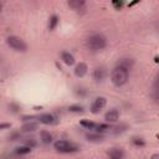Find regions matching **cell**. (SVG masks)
Returning <instances> with one entry per match:
<instances>
[{"label":"cell","instance_id":"20","mask_svg":"<svg viewBox=\"0 0 159 159\" xmlns=\"http://www.w3.org/2000/svg\"><path fill=\"white\" fill-rule=\"evenodd\" d=\"M25 144H26V147H29V148H32V147H35L37 143H36V140H35L34 138H26V140H25Z\"/></svg>","mask_w":159,"mask_h":159},{"label":"cell","instance_id":"4","mask_svg":"<svg viewBox=\"0 0 159 159\" xmlns=\"http://www.w3.org/2000/svg\"><path fill=\"white\" fill-rule=\"evenodd\" d=\"M53 147H55V149H56L57 152H60V153H73V152H76V150L78 149L73 143H71V142H68V140H63V139L55 142Z\"/></svg>","mask_w":159,"mask_h":159},{"label":"cell","instance_id":"9","mask_svg":"<svg viewBox=\"0 0 159 159\" xmlns=\"http://www.w3.org/2000/svg\"><path fill=\"white\" fill-rule=\"evenodd\" d=\"M68 6L72 7L73 10H76V11H80V10H83L86 7V1H83V0H71V1H68Z\"/></svg>","mask_w":159,"mask_h":159},{"label":"cell","instance_id":"7","mask_svg":"<svg viewBox=\"0 0 159 159\" xmlns=\"http://www.w3.org/2000/svg\"><path fill=\"white\" fill-rule=\"evenodd\" d=\"M39 120L43 124H55L56 123V117L50 113H43L39 116Z\"/></svg>","mask_w":159,"mask_h":159},{"label":"cell","instance_id":"22","mask_svg":"<svg viewBox=\"0 0 159 159\" xmlns=\"http://www.w3.org/2000/svg\"><path fill=\"white\" fill-rule=\"evenodd\" d=\"M68 109H70L71 112H83V108H82L81 106H71Z\"/></svg>","mask_w":159,"mask_h":159},{"label":"cell","instance_id":"18","mask_svg":"<svg viewBox=\"0 0 159 159\" xmlns=\"http://www.w3.org/2000/svg\"><path fill=\"white\" fill-rule=\"evenodd\" d=\"M58 24V17L56 15H52L51 19H50V24H48V29L50 30H53Z\"/></svg>","mask_w":159,"mask_h":159},{"label":"cell","instance_id":"8","mask_svg":"<svg viewBox=\"0 0 159 159\" xmlns=\"http://www.w3.org/2000/svg\"><path fill=\"white\" fill-rule=\"evenodd\" d=\"M118 117H119V112H118V109L113 108V109H109V111L106 113L104 119H106L107 122H109V123H113V122L118 120Z\"/></svg>","mask_w":159,"mask_h":159},{"label":"cell","instance_id":"6","mask_svg":"<svg viewBox=\"0 0 159 159\" xmlns=\"http://www.w3.org/2000/svg\"><path fill=\"white\" fill-rule=\"evenodd\" d=\"M106 77H107V68L106 67L99 66V67H96L94 68V71H93V78H94V81L102 82V81H104Z\"/></svg>","mask_w":159,"mask_h":159},{"label":"cell","instance_id":"12","mask_svg":"<svg viewBox=\"0 0 159 159\" xmlns=\"http://www.w3.org/2000/svg\"><path fill=\"white\" fill-rule=\"evenodd\" d=\"M117 66H118V67H122V68H124V70L128 71V70L133 66V60H132V58H120V60L118 61Z\"/></svg>","mask_w":159,"mask_h":159},{"label":"cell","instance_id":"24","mask_svg":"<svg viewBox=\"0 0 159 159\" xmlns=\"http://www.w3.org/2000/svg\"><path fill=\"white\" fill-rule=\"evenodd\" d=\"M6 128H10V123H0V130Z\"/></svg>","mask_w":159,"mask_h":159},{"label":"cell","instance_id":"13","mask_svg":"<svg viewBox=\"0 0 159 159\" xmlns=\"http://www.w3.org/2000/svg\"><path fill=\"white\" fill-rule=\"evenodd\" d=\"M61 58H62V61H63L67 66H71V65H73V63H75V57H73L70 52L63 51V52L61 53Z\"/></svg>","mask_w":159,"mask_h":159},{"label":"cell","instance_id":"26","mask_svg":"<svg viewBox=\"0 0 159 159\" xmlns=\"http://www.w3.org/2000/svg\"><path fill=\"white\" fill-rule=\"evenodd\" d=\"M150 159H159V154H153Z\"/></svg>","mask_w":159,"mask_h":159},{"label":"cell","instance_id":"28","mask_svg":"<svg viewBox=\"0 0 159 159\" xmlns=\"http://www.w3.org/2000/svg\"><path fill=\"white\" fill-rule=\"evenodd\" d=\"M0 11H1V4H0Z\"/></svg>","mask_w":159,"mask_h":159},{"label":"cell","instance_id":"17","mask_svg":"<svg viewBox=\"0 0 159 159\" xmlns=\"http://www.w3.org/2000/svg\"><path fill=\"white\" fill-rule=\"evenodd\" d=\"M16 154H19V155H24V154H27V153H30L31 152V148H29V147H26V145H24V147H19V148H16Z\"/></svg>","mask_w":159,"mask_h":159},{"label":"cell","instance_id":"27","mask_svg":"<svg viewBox=\"0 0 159 159\" xmlns=\"http://www.w3.org/2000/svg\"><path fill=\"white\" fill-rule=\"evenodd\" d=\"M108 159H118V158H108Z\"/></svg>","mask_w":159,"mask_h":159},{"label":"cell","instance_id":"1","mask_svg":"<svg viewBox=\"0 0 159 159\" xmlns=\"http://www.w3.org/2000/svg\"><path fill=\"white\" fill-rule=\"evenodd\" d=\"M86 46L91 51H101L107 46V39L101 34H93L86 39Z\"/></svg>","mask_w":159,"mask_h":159},{"label":"cell","instance_id":"14","mask_svg":"<svg viewBox=\"0 0 159 159\" xmlns=\"http://www.w3.org/2000/svg\"><path fill=\"white\" fill-rule=\"evenodd\" d=\"M40 139L43 144H50L52 142V134L47 130H41L40 132Z\"/></svg>","mask_w":159,"mask_h":159},{"label":"cell","instance_id":"25","mask_svg":"<svg viewBox=\"0 0 159 159\" xmlns=\"http://www.w3.org/2000/svg\"><path fill=\"white\" fill-rule=\"evenodd\" d=\"M113 5H114L117 9H119V7L123 5V2H122V1H119V2H118V1H113Z\"/></svg>","mask_w":159,"mask_h":159},{"label":"cell","instance_id":"19","mask_svg":"<svg viewBox=\"0 0 159 159\" xmlns=\"http://www.w3.org/2000/svg\"><path fill=\"white\" fill-rule=\"evenodd\" d=\"M80 124H81L82 127L87 128V129H93V128H96V124H94L93 122H89V120H86V119L81 120V122H80Z\"/></svg>","mask_w":159,"mask_h":159},{"label":"cell","instance_id":"2","mask_svg":"<svg viewBox=\"0 0 159 159\" xmlns=\"http://www.w3.org/2000/svg\"><path fill=\"white\" fill-rule=\"evenodd\" d=\"M128 77H129V72L122 67H118V66H116L111 72V81L117 87L125 84L128 81Z\"/></svg>","mask_w":159,"mask_h":159},{"label":"cell","instance_id":"16","mask_svg":"<svg viewBox=\"0 0 159 159\" xmlns=\"http://www.w3.org/2000/svg\"><path fill=\"white\" fill-rule=\"evenodd\" d=\"M87 139L89 140V142H101V140H103V137L101 135V134H98V133H89V134H87Z\"/></svg>","mask_w":159,"mask_h":159},{"label":"cell","instance_id":"5","mask_svg":"<svg viewBox=\"0 0 159 159\" xmlns=\"http://www.w3.org/2000/svg\"><path fill=\"white\" fill-rule=\"evenodd\" d=\"M106 103H107V101H106L104 97H98V98H96V99L93 101L92 106H91V112H92V113H98L101 109L104 108Z\"/></svg>","mask_w":159,"mask_h":159},{"label":"cell","instance_id":"29","mask_svg":"<svg viewBox=\"0 0 159 159\" xmlns=\"http://www.w3.org/2000/svg\"><path fill=\"white\" fill-rule=\"evenodd\" d=\"M0 61H1V56H0Z\"/></svg>","mask_w":159,"mask_h":159},{"label":"cell","instance_id":"23","mask_svg":"<svg viewBox=\"0 0 159 159\" xmlns=\"http://www.w3.org/2000/svg\"><path fill=\"white\" fill-rule=\"evenodd\" d=\"M135 145H144V140L142 139V138H133V140H132Z\"/></svg>","mask_w":159,"mask_h":159},{"label":"cell","instance_id":"10","mask_svg":"<svg viewBox=\"0 0 159 159\" xmlns=\"http://www.w3.org/2000/svg\"><path fill=\"white\" fill-rule=\"evenodd\" d=\"M87 70H88L87 65L83 63V62H80V63L76 66V68H75V75H76L77 77H83V76L87 73Z\"/></svg>","mask_w":159,"mask_h":159},{"label":"cell","instance_id":"15","mask_svg":"<svg viewBox=\"0 0 159 159\" xmlns=\"http://www.w3.org/2000/svg\"><path fill=\"white\" fill-rule=\"evenodd\" d=\"M21 129H22V132H34L35 129H37V123H35V122L25 123Z\"/></svg>","mask_w":159,"mask_h":159},{"label":"cell","instance_id":"21","mask_svg":"<svg viewBox=\"0 0 159 159\" xmlns=\"http://www.w3.org/2000/svg\"><path fill=\"white\" fill-rule=\"evenodd\" d=\"M96 128H97L98 132H104V130L111 129V127L108 124H98V125H96Z\"/></svg>","mask_w":159,"mask_h":159},{"label":"cell","instance_id":"11","mask_svg":"<svg viewBox=\"0 0 159 159\" xmlns=\"http://www.w3.org/2000/svg\"><path fill=\"white\" fill-rule=\"evenodd\" d=\"M108 157L109 158H118V159H123L124 157V152L120 148H112L108 152Z\"/></svg>","mask_w":159,"mask_h":159},{"label":"cell","instance_id":"3","mask_svg":"<svg viewBox=\"0 0 159 159\" xmlns=\"http://www.w3.org/2000/svg\"><path fill=\"white\" fill-rule=\"evenodd\" d=\"M6 42H7V45H9L12 50H15V51L25 52V51L27 50V45L24 42V40H21V39L17 37V36H9V37L6 39Z\"/></svg>","mask_w":159,"mask_h":159}]
</instances>
